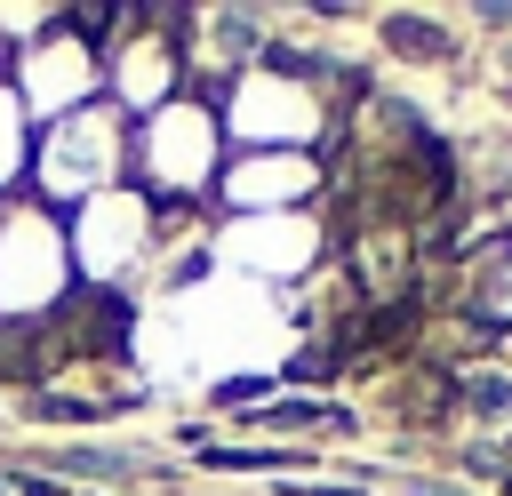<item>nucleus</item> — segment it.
Returning <instances> with one entry per match:
<instances>
[{"instance_id": "f257e3e1", "label": "nucleus", "mask_w": 512, "mask_h": 496, "mask_svg": "<svg viewBox=\"0 0 512 496\" xmlns=\"http://www.w3.org/2000/svg\"><path fill=\"white\" fill-rule=\"evenodd\" d=\"M224 160H232V144H224L216 96H200V88L168 96V104L144 112L136 136H128V184H136L152 208H176V216H208Z\"/></svg>"}, {"instance_id": "f03ea898", "label": "nucleus", "mask_w": 512, "mask_h": 496, "mask_svg": "<svg viewBox=\"0 0 512 496\" xmlns=\"http://www.w3.org/2000/svg\"><path fill=\"white\" fill-rule=\"evenodd\" d=\"M160 232H168V208H152L136 184H112V192L64 208L72 280L112 296V304H144L152 296V264H160Z\"/></svg>"}, {"instance_id": "7ed1b4c3", "label": "nucleus", "mask_w": 512, "mask_h": 496, "mask_svg": "<svg viewBox=\"0 0 512 496\" xmlns=\"http://www.w3.org/2000/svg\"><path fill=\"white\" fill-rule=\"evenodd\" d=\"M216 120H224L232 152H320L336 136L328 80H312L296 64H272V56H256L248 72H232L216 88Z\"/></svg>"}, {"instance_id": "20e7f679", "label": "nucleus", "mask_w": 512, "mask_h": 496, "mask_svg": "<svg viewBox=\"0 0 512 496\" xmlns=\"http://www.w3.org/2000/svg\"><path fill=\"white\" fill-rule=\"evenodd\" d=\"M72 248H64V216L40 208L32 192H16L0 208V328L8 336H40L72 312Z\"/></svg>"}, {"instance_id": "39448f33", "label": "nucleus", "mask_w": 512, "mask_h": 496, "mask_svg": "<svg viewBox=\"0 0 512 496\" xmlns=\"http://www.w3.org/2000/svg\"><path fill=\"white\" fill-rule=\"evenodd\" d=\"M128 136H136V120L120 104H104V96L88 112L56 120V128H32V176H24V192L64 216V208L128 184Z\"/></svg>"}, {"instance_id": "423d86ee", "label": "nucleus", "mask_w": 512, "mask_h": 496, "mask_svg": "<svg viewBox=\"0 0 512 496\" xmlns=\"http://www.w3.org/2000/svg\"><path fill=\"white\" fill-rule=\"evenodd\" d=\"M184 88H192L184 8H120V24L104 32V104H120L128 120H144V112H160Z\"/></svg>"}, {"instance_id": "0eeeda50", "label": "nucleus", "mask_w": 512, "mask_h": 496, "mask_svg": "<svg viewBox=\"0 0 512 496\" xmlns=\"http://www.w3.org/2000/svg\"><path fill=\"white\" fill-rule=\"evenodd\" d=\"M208 264L248 280V288H296L328 264V216L288 208V216H208Z\"/></svg>"}, {"instance_id": "6e6552de", "label": "nucleus", "mask_w": 512, "mask_h": 496, "mask_svg": "<svg viewBox=\"0 0 512 496\" xmlns=\"http://www.w3.org/2000/svg\"><path fill=\"white\" fill-rule=\"evenodd\" d=\"M8 96H16V112L32 128H56V120H72V112H88L104 96V48L72 16H56L40 40H24L8 56Z\"/></svg>"}, {"instance_id": "1a4fd4ad", "label": "nucleus", "mask_w": 512, "mask_h": 496, "mask_svg": "<svg viewBox=\"0 0 512 496\" xmlns=\"http://www.w3.org/2000/svg\"><path fill=\"white\" fill-rule=\"evenodd\" d=\"M320 192H328L320 152H232L208 216H288V208H320Z\"/></svg>"}, {"instance_id": "9d476101", "label": "nucleus", "mask_w": 512, "mask_h": 496, "mask_svg": "<svg viewBox=\"0 0 512 496\" xmlns=\"http://www.w3.org/2000/svg\"><path fill=\"white\" fill-rule=\"evenodd\" d=\"M32 176V120L16 112V96L0 88V200H16Z\"/></svg>"}, {"instance_id": "9b49d317", "label": "nucleus", "mask_w": 512, "mask_h": 496, "mask_svg": "<svg viewBox=\"0 0 512 496\" xmlns=\"http://www.w3.org/2000/svg\"><path fill=\"white\" fill-rule=\"evenodd\" d=\"M384 32H392V40H384L392 56H424V64H448V56H456V40H448L440 16H384Z\"/></svg>"}, {"instance_id": "f8f14e48", "label": "nucleus", "mask_w": 512, "mask_h": 496, "mask_svg": "<svg viewBox=\"0 0 512 496\" xmlns=\"http://www.w3.org/2000/svg\"><path fill=\"white\" fill-rule=\"evenodd\" d=\"M56 16H64L56 0H0V56H16L24 40H40Z\"/></svg>"}, {"instance_id": "ddd939ff", "label": "nucleus", "mask_w": 512, "mask_h": 496, "mask_svg": "<svg viewBox=\"0 0 512 496\" xmlns=\"http://www.w3.org/2000/svg\"><path fill=\"white\" fill-rule=\"evenodd\" d=\"M0 88H8V56H0Z\"/></svg>"}, {"instance_id": "4468645a", "label": "nucleus", "mask_w": 512, "mask_h": 496, "mask_svg": "<svg viewBox=\"0 0 512 496\" xmlns=\"http://www.w3.org/2000/svg\"><path fill=\"white\" fill-rule=\"evenodd\" d=\"M0 208H8V200H0Z\"/></svg>"}]
</instances>
